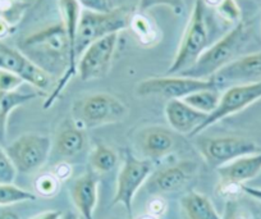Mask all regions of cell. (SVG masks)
Here are the masks:
<instances>
[{"mask_svg": "<svg viewBox=\"0 0 261 219\" xmlns=\"http://www.w3.org/2000/svg\"><path fill=\"white\" fill-rule=\"evenodd\" d=\"M19 50L51 77L59 76L44 103V109H49L77 73L76 42L69 40L60 21L24 37Z\"/></svg>", "mask_w": 261, "mask_h": 219, "instance_id": "6da1fadb", "label": "cell"}, {"mask_svg": "<svg viewBox=\"0 0 261 219\" xmlns=\"http://www.w3.org/2000/svg\"><path fill=\"white\" fill-rule=\"evenodd\" d=\"M248 29L245 22L236 25L229 31L215 40L197 59V62L177 76H186L197 80H210L223 67L238 57L248 41Z\"/></svg>", "mask_w": 261, "mask_h": 219, "instance_id": "7a4b0ae2", "label": "cell"}, {"mask_svg": "<svg viewBox=\"0 0 261 219\" xmlns=\"http://www.w3.org/2000/svg\"><path fill=\"white\" fill-rule=\"evenodd\" d=\"M207 11L209 7L205 6L202 0H196L174 59L168 69L169 76H177L190 69L213 44Z\"/></svg>", "mask_w": 261, "mask_h": 219, "instance_id": "3957f363", "label": "cell"}, {"mask_svg": "<svg viewBox=\"0 0 261 219\" xmlns=\"http://www.w3.org/2000/svg\"><path fill=\"white\" fill-rule=\"evenodd\" d=\"M71 113V119L86 131L122 122L128 117L129 109L114 95L95 92L74 100Z\"/></svg>", "mask_w": 261, "mask_h": 219, "instance_id": "277c9868", "label": "cell"}, {"mask_svg": "<svg viewBox=\"0 0 261 219\" xmlns=\"http://www.w3.org/2000/svg\"><path fill=\"white\" fill-rule=\"evenodd\" d=\"M135 12L128 7H115L110 12H91L82 9L77 30V57L96 40L129 29Z\"/></svg>", "mask_w": 261, "mask_h": 219, "instance_id": "5b68a950", "label": "cell"}, {"mask_svg": "<svg viewBox=\"0 0 261 219\" xmlns=\"http://www.w3.org/2000/svg\"><path fill=\"white\" fill-rule=\"evenodd\" d=\"M196 146L206 164L218 168L241 157L260 153V146L253 140L242 136H213L200 137Z\"/></svg>", "mask_w": 261, "mask_h": 219, "instance_id": "8992f818", "label": "cell"}, {"mask_svg": "<svg viewBox=\"0 0 261 219\" xmlns=\"http://www.w3.org/2000/svg\"><path fill=\"white\" fill-rule=\"evenodd\" d=\"M152 175V162L139 158L125 150L124 160L117 177V188L113 199V205H123L127 214L132 216V204L140 188L147 182Z\"/></svg>", "mask_w": 261, "mask_h": 219, "instance_id": "52a82bcc", "label": "cell"}, {"mask_svg": "<svg viewBox=\"0 0 261 219\" xmlns=\"http://www.w3.org/2000/svg\"><path fill=\"white\" fill-rule=\"evenodd\" d=\"M17 172L34 173L41 169L53 150V141L42 133H23L6 148Z\"/></svg>", "mask_w": 261, "mask_h": 219, "instance_id": "ba28073f", "label": "cell"}, {"mask_svg": "<svg viewBox=\"0 0 261 219\" xmlns=\"http://www.w3.org/2000/svg\"><path fill=\"white\" fill-rule=\"evenodd\" d=\"M218 89L212 79L197 80L186 76L150 77L137 84L136 94L140 98H164L168 100L185 99L188 95L205 89ZM219 90V89H218Z\"/></svg>", "mask_w": 261, "mask_h": 219, "instance_id": "9c48e42d", "label": "cell"}, {"mask_svg": "<svg viewBox=\"0 0 261 219\" xmlns=\"http://www.w3.org/2000/svg\"><path fill=\"white\" fill-rule=\"evenodd\" d=\"M120 34L96 40L84 50L77 62V73L82 81L104 79L112 68Z\"/></svg>", "mask_w": 261, "mask_h": 219, "instance_id": "30bf717a", "label": "cell"}, {"mask_svg": "<svg viewBox=\"0 0 261 219\" xmlns=\"http://www.w3.org/2000/svg\"><path fill=\"white\" fill-rule=\"evenodd\" d=\"M258 100H261V81L255 82V84L236 85V86L227 87L225 91L220 94L217 109L207 115L205 122L195 131L192 136L199 135L202 131L207 130L224 118L242 112Z\"/></svg>", "mask_w": 261, "mask_h": 219, "instance_id": "8fae6325", "label": "cell"}, {"mask_svg": "<svg viewBox=\"0 0 261 219\" xmlns=\"http://www.w3.org/2000/svg\"><path fill=\"white\" fill-rule=\"evenodd\" d=\"M0 69L14 73L31 86L36 87L40 91H46L51 85L49 73L35 64L26 54L19 49L4 44L0 40Z\"/></svg>", "mask_w": 261, "mask_h": 219, "instance_id": "7c38bea8", "label": "cell"}, {"mask_svg": "<svg viewBox=\"0 0 261 219\" xmlns=\"http://www.w3.org/2000/svg\"><path fill=\"white\" fill-rule=\"evenodd\" d=\"M214 84L220 86L255 84L261 81V50L241 55L237 59L223 67L212 77Z\"/></svg>", "mask_w": 261, "mask_h": 219, "instance_id": "4fadbf2b", "label": "cell"}, {"mask_svg": "<svg viewBox=\"0 0 261 219\" xmlns=\"http://www.w3.org/2000/svg\"><path fill=\"white\" fill-rule=\"evenodd\" d=\"M135 143L144 159L150 162L162 160L178 148L177 136L162 126H147L137 132Z\"/></svg>", "mask_w": 261, "mask_h": 219, "instance_id": "5bb4252c", "label": "cell"}, {"mask_svg": "<svg viewBox=\"0 0 261 219\" xmlns=\"http://www.w3.org/2000/svg\"><path fill=\"white\" fill-rule=\"evenodd\" d=\"M199 171L197 163L192 160H182L158 171L150 176L146 182V190L152 195L175 192L185 187Z\"/></svg>", "mask_w": 261, "mask_h": 219, "instance_id": "9a60e30c", "label": "cell"}, {"mask_svg": "<svg viewBox=\"0 0 261 219\" xmlns=\"http://www.w3.org/2000/svg\"><path fill=\"white\" fill-rule=\"evenodd\" d=\"M223 190L242 187L243 183L253 180L261 173V152L245 155L217 169Z\"/></svg>", "mask_w": 261, "mask_h": 219, "instance_id": "2e32d148", "label": "cell"}, {"mask_svg": "<svg viewBox=\"0 0 261 219\" xmlns=\"http://www.w3.org/2000/svg\"><path fill=\"white\" fill-rule=\"evenodd\" d=\"M164 113L170 128L179 135H193L207 117L179 99L168 100Z\"/></svg>", "mask_w": 261, "mask_h": 219, "instance_id": "e0dca14e", "label": "cell"}, {"mask_svg": "<svg viewBox=\"0 0 261 219\" xmlns=\"http://www.w3.org/2000/svg\"><path fill=\"white\" fill-rule=\"evenodd\" d=\"M71 198L84 219H94L99 199V177L92 171L80 176L71 187Z\"/></svg>", "mask_w": 261, "mask_h": 219, "instance_id": "ac0fdd59", "label": "cell"}, {"mask_svg": "<svg viewBox=\"0 0 261 219\" xmlns=\"http://www.w3.org/2000/svg\"><path fill=\"white\" fill-rule=\"evenodd\" d=\"M86 132L72 119L60 125L53 141V149L63 158L77 157L86 149Z\"/></svg>", "mask_w": 261, "mask_h": 219, "instance_id": "d6986e66", "label": "cell"}, {"mask_svg": "<svg viewBox=\"0 0 261 219\" xmlns=\"http://www.w3.org/2000/svg\"><path fill=\"white\" fill-rule=\"evenodd\" d=\"M180 208L186 219H222L212 200L197 191H190L183 195Z\"/></svg>", "mask_w": 261, "mask_h": 219, "instance_id": "ffe728a7", "label": "cell"}, {"mask_svg": "<svg viewBox=\"0 0 261 219\" xmlns=\"http://www.w3.org/2000/svg\"><path fill=\"white\" fill-rule=\"evenodd\" d=\"M37 98V94H22V92H9L0 94V143L6 142L7 126L11 113L17 108L32 102Z\"/></svg>", "mask_w": 261, "mask_h": 219, "instance_id": "44dd1931", "label": "cell"}, {"mask_svg": "<svg viewBox=\"0 0 261 219\" xmlns=\"http://www.w3.org/2000/svg\"><path fill=\"white\" fill-rule=\"evenodd\" d=\"M119 162L117 152L105 143H95L89 155V163L91 165V171L96 175L108 173L114 169Z\"/></svg>", "mask_w": 261, "mask_h": 219, "instance_id": "7402d4cb", "label": "cell"}, {"mask_svg": "<svg viewBox=\"0 0 261 219\" xmlns=\"http://www.w3.org/2000/svg\"><path fill=\"white\" fill-rule=\"evenodd\" d=\"M129 29L142 45H152L159 40V30L151 18L144 12H135L130 18Z\"/></svg>", "mask_w": 261, "mask_h": 219, "instance_id": "603a6c76", "label": "cell"}, {"mask_svg": "<svg viewBox=\"0 0 261 219\" xmlns=\"http://www.w3.org/2000/svg\"><path fill=\"white\" fill-rule=\"evenodd\" d=\"M182 100L192 108H195L196 110L209 115L210 113L217 109L218 104H219L220 92L219 90L213 87V89H205L193 92V94L188 95Z\"/></svg>", "mask_w": 261, "mask_h": 219, "instance_id": "cb8c5ba5", "label": "cell"}, {"mask_svg": "<svg viewBox=\"0 0 261 219\" xmlns=\"http://www.w3.org/2000/svg\"><path fill=\"white\" fill-rule=\"evenodd\" d=\"M34 192L23 190L14 183H0V206H9L24 201L36 200Z\"/></svg>", "mask_w": 261, "mask_h": 219, "instance_id": "d4e9b609", "label": "cell"}, {"mask_svg": "<svg viewBox=\"0 0 261 219\" xmlns=\"http://www.w3.org/2000/svg\"><path fill=\"white\" fill-rule=\"evenodd\" d=\"M214 12L222 22H225L232 27L242 22V12L236 0H222L214 8Z\"/></svg>", "mask_w": 261, "mask_h": 219, "instance_id": "484cf974", "label": "cell"}, {"mask_svg": "<svg viewBox=\"0 0 261 219\" xmlns=\"http://www.w3.org/2000/svg\"><path fill=\"white\" fill-rule=\"evenodd\" d=\"M222 219H255V215L247 206L243 205L237 199H229L225 203Z\"/></svg>", "mask_w": 261, "mask_h": 219, "instance_id": "4316f807", "label": "cell"}, {"mask_svg": "<svg viewBox=\"0 0 261 219\" xmlns=\"http://www.w3.org/2000/svg\"><path fill=\"white\" fill-rule=\"evenodd\" d=\"M17 173L18 172L9 158L8 153L0 143V183H13Z\"/></svg>", "mask_w": 261, "mask_h": 219, "instance_id": "83f0119b", "label": "cell"}, {"mask_svg": "<svg viewBox=\"0 0 261 219\" xmlns=\"http://www.w3.org/2000/svg\"><path fill=\"white\" fill-rule=\"evenodd\" d=\"M60 181L55 177L53 173H47V175L40 176L35 182V187L39 195L45 196V198H51L59 190Z\"/></svg>", "mask_w": 261, "mask_h": 219, "instance_id": "f1b7e54d", "label": "cell"}, {"mask_svg": "<svg viewBox=\"0 0 261 219\" xmlns=\"http://www.w3.org/2000/svg\"><path fill=\"white\" fill-rule=\"evenodd\" d=\"M155 7H168L175 14H179L185 7V0H140L137 11L146 13Z\"/></svg>", "mask_w": 261, "mask_h": 219, "instance_id": "f546056e", "label": "cell"}, {"mask_svg": "<svg viewBox=\"0 0 261 219\" xmlns=\"http://www.w3.org/2000/svg\"><path fill=\"white\" fill-rule=\"evenodd\" d=\"M22 84H23V80L21 77L8 72V70L0 69V94H9V92L17 91V89Z\"/></svg>", "mask_w": 261, "mask_h": 219, "instance_id": "4dcf8cb0", "label": "cell"}, {"mask_svg": "<svg viewBox=\"0 0 261 219\" xmlns=\"http://www.w3.org/2000/svg\"><path fill=\"white\" fill-rule=\"evenodd\" d=\"M85 11L110 12L115 8L114 0H76Z\"/></svg>", "mask_w": 261, "mask_h": 219, "instance_id": "1f68e13d", "label": "cell"}, {"mask_svg": "<svg viewBox=\"0 0 261 219\" xmlns=\"http://www.w3.org/2000/svg\"><path fill=\"white\" fill-rule=\"evenodd\" d=\"M53 175H54L59 181L65 180V178L71 175V167H69L68 164H64V163H63V164H58L55 171L53 172Z\"/></svg>", "mask_w": 261, "mask_h": 219, "instance_id": "d6a6232c", "label": "cell"}, {"mask_svg": "<svg viewBox=\"0 0 261 219\" xmlns=\"http://www.w3.org/2000/svg\"><path fill=\"white\" fill-rule=\"evenodd\" d=\"M164 209H165L164 201L159 198L155 199V200L150 204V214H151V215L158 216L159 214H163Z\"/></svg>", "mask_w": 261, "mask_h": 219, "instance_id": "836d02e7", "label": "cell"}, {"mask_svg": "<svg viewBox=\"0 0 261 219\" xmlns=\"http://www.w3.org/2000/svg\"><path fill=\"white\" fill-rule=\"evenodd\" d=\"M62 215L63 213L59 210H46L37 214V215L32 216L31 219H60L62 218Z\"/></svg>", "mask_w": 261, "mask_h": 219, "instance_id": "e575fe53", "label": "cell"}, {"mask_svg": "<svg viewBox=\"0 0 261 219\" xmlns=\"http://www.w3.org/2000/svg\"><path fill=\"white\" fill-rule=\"evenodd\" d=\"M241 190H242L245 193H247L248 196H251V198H253V199H256V200L261 201V188L250 187V186L243 185L242 187H241Z\"/></svg>", "mask_w": 261, "mask_h": 219, "instance_id": "d590c367", "label": "cell"}, {"mask_svg": "<svg viewBox=\"0 0 261 219\" xmlns=\"http://www.w3.org/2000/svg\"><path fill=\"white\" fill-rule=\"evenodd\" d=\"M0 219H19V216L14 211L4 210L3 213H0Z\"/></svg>", "mask_w": 261, "mask_h": 219, "instance_id": "8d00e7d4", "label": "cell"}, {"mask_svg": "<svg viewBox=\"0 0 261 219\" xmlns=\"http://www.w3.org/2000/svg\"><path fill=\"white\" fill-rule=\"evenodd\" d=\"M60 219H80V216L79 214L74 213V211H65V213H63Z\"/></svg>", "mask_w": 261, "mask_h": 219, "instance_id": "74e56055", "label": "cell"}, {"mask_svg": "<svg viewBox=\"0 0 261 219\" xmlns=\"http://www.w3.org/2000/svg\"><path fill=\"white\" fill-rule=\"evenodd\" d=\"M140 219H159V218H158V216H155V215H151V214H147V215L141 216Z\"/></svg>", "mask_w": 261, "mask_h": 219, "instance_id": "f35d334b", "label": "cell"}, {"mask_svg": "<svg viewBox=\"0 0 261 219\" xmlns=\"http://www.w3.org/2000/svg\"><path fill=\"white\" fill-rule=\"evenodd\" d=\"M258 2H261V0H258Z\"/></svg>", "mask_w": 261, "mask_h": 219, "instance_id": "ab89813d", "label": "cell"}]
</instances>
